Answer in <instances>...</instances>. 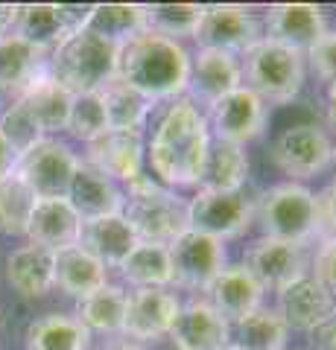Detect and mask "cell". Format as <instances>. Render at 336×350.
Masks as SVG:
<instances>
[{"label":"cell","mask_w":336,"mask_h":350,"mask_svg":"<svg viewBox=\"0 0 336 350\" xmlns=\"http://www.w3.org/2000/svg\"><path fill=\"white\" fill-rule=\"evenodd\" d=\"M211 146L205 114L188 96L172 100L158 117L153 140L146 144V167L158 184L170 190L196 187Z\"/></svg>","instance_id":"obj_1"},{"label":"cell","mask_w":336,"mask_h":350,"mask_svg":"<svg viewBox=\"0 0 336 350\" xmlns=\"http://www.w3.org/2000/svg\"><path fill=\"white\" fill-rule=\"evenodd\" d=\"M117 79L132 85L146 100H179L188 94L190 79V53L184 44L140 32L138 38L120 47Z\"/></svg>","instance_id":"obj_2"},{"label":"cell","mask_w":336,"mask_h":350,"mask_svg":"<svg viewBox=\"0 0 336 350\" xmlns=\"http://www.w3.org/2000/svg\"><path fill=\"white\" fill-rule=\"evenodd\" d=\"M117 62H120V47L82 27L47 56V73L73 96L96 94L117 79Z\"/></svg>","instance_id":"obj_3"},{"label":"cell","mask_w":336,"mask_h":350,"mask_svg":"<svg viewBox=\"0 0 336 350\" xmlns=\"http://www.w3.org/2000/svg\"><path fill=\"white\" fill-rule=\"evenodd\" d=\"M126 204L123 216L132 225L138 243H158L170 245L179 234L188 231V199L176 190L158 184L153 175H144L123 190Z\"/></svg>","instance_id":"obj_4"},{"label":"cell","mask_w":336,"mask_h":350,"mask_svg":"<svg viewBox=\"0 0 336 350\" xmlns=\"http://www.w3.org/2000/svg\"><path fill=\"white\" fill-rule=\"evenodd\" d=\"M243 85L263 100L266 105H284L296 100L307 79V62L301 50L272 38H260L252 50L243 53Z\"/></svg>","instance_id":"obj_5"},{"label":"cell","mask_w":336,"mask_h":350,"mask_svg":"<svg viewBox=\"0 0 336 350\" xmlns=\"http://www.w3.org/2000/svg\"><path fill=\"white\" fill-rule=\"evenodd\" d=\"M255 216L260 228H263V237L284 239V243H296V245H307L319 231L316 193L296 181L269 187L257 199Z\"/></svg>","instance_id":"obj_6"},{"label":"cell","mask_w":336,"mask_h":350,"mask_svg":"<svg viewBox=\"0 0 336 350\" xmlns=\"http://www.w3.org/2000/svg\"><path fill=\"white\" fill-rule=\"evenodd\" d=\"M263 38V21L240 3H211L202 9V21L193 41L208 50L243 56Z\"/></svg>","instance_id":"obj_7"},{"label":"cell","mask_w":336,"mask_h":350,"mask_svg":"<svg viewBox=\"0 0 336 350\" xmlns=\"http://www.w3.org/2000/svg\"><path fill=\"white\" fill-rule=\"evenodd\" d=\"M272 161L281 172L289 175L296 184H301L331 167L333 140L328 131L316 123H298L292 129H284L275 137Z\"/></svg>","instance_id":"obj_8"},{"label":"cell","mask_w":336,"mask_h":350,"mask_svg":"<svg viewBox=\"0 0 336 350\" xmlns=\"http://www.w3.org/2000/svg\"><path fill=\"white\" fill-rule=\"evenodd\" d=\"M255 219V202L243 190L237 193H211L196 190L188 199V225L190 231L208 234L214 239H237Z\"/></svg>","instance_id":"obj_9"},{"label":"cell","mask_w":336,"mask_h":350,"mask_svg":"<svg viewBox=\"0 0 336 350\" xmlns=\"http://www.w3.org/2000/svg\"><path fill=\"white\" fill-rule=\"evenodd\" d=\"M172 283L190 292H208L216 275L225 269V245L199 231H184L167 245Z\"/></svg>","instance_id":"obj_10"},{"label":"cell","mask_w":336,"mask_h":350,"mask_svg":"<svg viewBox=\"0 0 336 350\" xmlns=\"http://www.w3.org/2000/svg\"><path fill=\"white\" fill-rule=\"evenodd\" d=\"M77 155L62 140L44 137L32 146L27 155H21L15 163V172L24 178L27 187L36 193V199H64L77 170Z\"/></svg>","instance_id":"obj_11"},{"label":"cell","mask_w":336,"mask_h":350,"mask_svg":"<svg viewBox=\"0 0 336 350\" xmlns=\"http://www.w3.org/2000/svg\"><path fill=\"white\" fill-rule=\"evenodd\" d=\"M205 123L211 129L214 140H225V144L246 146L255 137L263 135L266 129V103L252 91V88H234L222 100H216L208 108Z\"/></svg>","instance_id":"obj_12"},{"label":"cell","mask_w":336,"mask_h":350,"mask_svg":"<svg viewBox=\"0 0 336 350\" xmlns=\"http://www.w3.org/2000/svg\"><path fill=\"white\" fill-rule=\"evenodd\" d=\"M88 12H91V6H56V3L18 6L12 36H18L21 41L32 44L36 50L50 56L64 38L85 27Z\"/></svg>","instance_id":"obj_13"},{"label":"cell","mask_w":336,"mask_h":350,"mask_svg":"<svg viewBox=\"0 0 336 350\" xmlns=\"http://www.w3.org/2000/svg\"><path fill=\"white\" fill-rule=\"evenodd\" d=\"M243 266L255 275L263 292H275V295L310 275L305 245L284 243V239H272V237H260L248 248Z\"/></svg>","instance_id":"obj_14"},{"label":"cell","mask_w":336,"mask_h":350,"mask_svg":"<svg viewBox=\"0 0 336 350\" xmlns=\"http://www.w3.org/2000/svg\"><path fill=\"white\" fill-rule=\"evenodd\" d=\"M243 85V68L240 56L222 50H208L199 47L196 56H190V79H188V100L193 105H214L222 100L225 94H231L234 88Z\"/></svg>","instance_id":"obj_15"},{"label":"cell","mask_w":336,"mask_h":350,"mask_svg":"<svg viewBox=\"0 0 336 350\" xmlns=\"http://www.w3.org/2000/svg\"><path fill=\"white\" fill-rule=\"evenodd\" d=\"M88 161L103 175L117 181L126 190L129 184L146 175V146L140 135H126V131H105L88 144Z\"/></svg>","instance_id":"obj_16"},{"label":"cell","mask_w":336,"mask_h":350,"mask_svg":"<svg viewBox=\"0 0 336 350\" xmlns=\"http://www.w3.org/2000/svg\"><path fill=\"white\" fill-rule=\"evenodd\" d=\"M64 199H68V204L77 211V216L82 219V225H85V222H94V219L123 213L126 193H123V187L117 181H112L96 167H91L88 161L79 158Z\"/></svg>","instance_id":"obj_17"},{"label":"cell","mask_w":336,"mask_h":350,"mask_svg":"<svg viewBox=\"0 0 336 350\" xmlns=\"http://www.w3.org/2000/svg\"><path fill=\"white\" fill-rule=\"evenodd\" d=\"M287 330L316 333L322 324H328L336 315V295L322 286L316 278H301L284 292H278V310Z\"/></svg>","instance_id":"obj_18"},{"label":"cell","mask_w":336,"mask_h":350,"mask_svg":"<svg viewBox=\"0 0 336 350\" xmlns=\"http://www.w3.org/2000/svg\"><path fill=\"white\" fill-rule=\"evenodd\" d=\"M181 301L170 289H135L129 292L123 333L135 342H158L170 336Z\"/></svg>","instance_id":"obj_19"},{"label":"cell","mask_w":336,"mask_h":350,"mask_svg":"<svg viewBox=\"0 0 336 350\" xmlns=\"http://www.w3.org/2000/svg\"><path fill=\"white\" fill-rule=\"evenodd\" d=\"M167 338L179 350H222L231 345V324L214 310L211 301L193 298L181 304Z\"/></svg>","instance_id":"obj_20"},{"label":"cell","mask_w":336,"mask_h":350,"mask_svg":"<svg viewBox=\"0 0 336 350\" xmlns=\"http://www.w3.org/2000/svg\"><path fill=\"white\" fill-rule=\"evenodd\" d=\"M263 27L266 38L307 53L328 32V18H324L322 6L313 3H278L266 9Z\"/></svg>","instance_id":"obj_21"},{"label":"cell","mask_w":336,"mask_h":350,"mask_svg":"<svg viewBox=\"0 0 336 350\" xmlns=\"http://www.w3.org/2000/svg\"><path fill=\"white\" fill-rule=\"evenodd\" d=\"M24 237L29 239V245L47 248L56 254L62 248L79 245L82 219L68 204V199H36Z\"/></svg>","instance_id":"obj_22"},{"label":"cell","mask_w":336,"mask_h":350,"mask_svg":"<svg viewBox=\"0 0 336 350\" xmlns=\"http://www.w3.org/2000/svg\"><path fill=\"white\" fill-rule=\"evenodd\" d=\"M208 295H211L208 301L214 310L229 324H234V321L246 319V315H252L255 310H260L266 292L255 280L252 271L240 262V266H225L220 275H216V280L211 283Z\"/></svg>","instance_id":"obj_23"},{"label":"cell","mask_w":336,"mask_h":350,"mask_svg":"<svg viewBox=\"0 0 336 350\" xmlns=\"http://www.w3.org/2000/svg\"><path fill=\"white\" fill-rule=\"evenodd\" d=\"M79 245L85 251H91L105 269H120L123 260L132 254V248L138 245V237L132 231V225L126 222V216L117 213V216L85 222Z\"/></svg>","instance_id":"obj_24"},{"label":"cell","mask_w":336,"mask_h":350,"mask_svg":"<svg viewBox=\"0 0 336 350\" xmlns=\"http://www.w3.org/2000/svg\"><path fill=\"white\" fill-rule=\"evenodd\" d=\"M41 73H47V53L36 50L18 36L0 38V96L9 94L18 100Z\"/></svg>","instance_id":"obj_25"},{"label":"cell","mask_w":336,"mask_h":350,"mask_svg":"<svg viewBox=\"0 0 336 350\" xmlns=\"http://www.w3.org/2000/svg\"><path fill=\"white\" fill-rule=\"evenodd\" d=\"M56 254L38 245H21L6 260V280L21 298H44L53 289Z\"/></svg>","instance_id":"obj_26"},{"label":"cell","mask_w":336,"mask_h":350,"mask_svg":"<svg viewBox=\"0 0 336 350\" xmlns=\"http://www.w3.org/2000/svg\"><path fill=\"white\" fill-rule=\"evenodd\" d=\"M108 283V269L82 245H70L56 251V269H53V286H59L70 298H85Z\"/></svg>","instance_id":"obj_27"},{"label":"cell","mask_w":336,"mask_h":350,"mask_svg":"<svg viewBox=\"0 0 336 350\" xmlns=\"http://www.w3.org/2000/svg\"><path fill=\"white\" fill-rule=\"evenodd\" d=\"M248 181V155L246 146L225 144V140H214L205 155V167L199 175L196 190H211V193H237L243 190Z\"/></svg>","instance_id":"obj_28"},{"label":"cell","mask_w":336,"mask_h":350,"mask_svg":"<svg viewBox=\"0 0 336 350\" xmlns=\"http://www.w3.org/2000/svg\"><path fill=\"white\" fill-rule=\"evenodd\" d=\"M18 103L32 114V120H36L38 129L44 131V135H53V131H64V129H68L73 94L64 91L56 79H50V73H41L38 79L18 96Z\"/></svg>","instance_id":"obj_29"},{"label":"cell","mask_w":336,"mask_h":350,"mask_svg":"<svg viewBox=\"0 0 336 350\" xmlns=\"http://www.w3.org/2000/svg\"><path fill=\"white\" fill-rule=\"evenodd\" d=\"M100 96L108 120V131H126V135H140V129L146 126L155 105L123 79H112L100 91Z\"/></svg>","instance_id":"obj_30"},{"label":"cell","mask_w":336,"mask_h":350,"mask_svg":"<svg viewBox=\"0 0 336 350\" xmlns=\"http://www.w3.org/2000/svg\"><path fill=\"white\" fill-rule=\"evenodd\" d=\"M129 292L114 283H105L96 292L85 295L77 304V321L88 333H123Z\"/></svg>","instance_id":"obj_31"},{"label":"cell","mask_w":336,"mask_h":350,"mask_svg":"<svg viewBox=\"0 0 336 350\" xmlns=\"http://www.w3.org/2000/svg\"><path fill=\"white\" fill-rule=\"evenodd\" d=\"M85 29L103 36L105 41L123 47L140 32H146V6L140 3H100L91 6L88 18H85Z\"/></svg>","instance_id":"obj_32"},{"label":"cell","mask_w":336,"mask_h":350,"mask_svg":"<svg viewBox=\"0 0 336 350\" xmlns=\"http://www.w3.org/2000/svg\"><path fill=\"white\" fill-rule=\"evenodd\" d=\"M123 278L135 289H167L172 286V266L167 245L158 243H138L132 254L123 260Z\"/></svg>","instance_id":"obj_33"},{"label":"cell","mask_w":336,"mask_h":350,"mask_svg":"<svg viewBox=\"0 0 336 350\" xmlns=\"http://www.w3.org/2000/svg\"><path fill=\"white\" fill-rule=\"evenodd\" d=\"M287 324L275 310L260 306L252 315L231 324V345L237 350H284Z\"/></svg>","instance_id":"obj_34"},{"label":"cell","mask_w":336,"mask_h":350,"mask_svg":"<svg viewBox=\"0 0 336 350\" xmlns=\"http://www.w3.org/2000/svg\"><path fill=\"white\" fill-rule=\"evenodd\" d=\"M91 333L70 315H44L27 330V350H88Z\"/></svg>","instance_id":"obj_35"},{"label":"cell","mask_w":336,"mask_h":350,"mask_svg":"<svg viewBox=\"0 0 336 350\" xmlns=\"http://www.w3.org/2000/svg\"><path fill=\"white\" fill-rule=\"evenodd\" d=\"M202 9L199 3H153L146 6V32L181 44L196 36Z\"/></svg>","instance_id":"obj_36"},{"label":"cell","mask_w":336,"mask_h":350,"mask_svg":"<svg viewBox=\"0 0 336 350\" xmlns=\"http://www.w3.org/2000/svg\"><path fill=\"white\" fill-rule=\"evenodd\" d=\"M32 207H36V193H32L18 172L0 178V231L9 237H24Z\"/></svg>","instance_id":"obj_37"},{"label":"cell","mask_w":336,"mask_h":350,"mask_svg":"<svg viewBox=\"0 0 336 350\" xmlns=\"http://www.w3.org/2000/svg\"><path fill=\"white\" fill-rule=\"evenodd\" d=\"M0 137L6 140V146L15 152V158L27 155V152L44 140V131L38 129V123L32 120V114L27 111L18 100L12 105H6L0 111Z\"/></svg>","instance_id":"obj_38"},{"label":"cell","mask_w":336,"mask_h":350,"mask_svg":"<svg viewBox=\"0 0 336 350\" xmlns=\"http://www.w3.org/2000/svg\"><path fill=\"white\" fill-rule=\"evenodd\" d=\"M77 140L91 144L100 135L108 131V120H105V108H103V96L96 94H77L70 105V117H68V129Z\"/></svg>","instance_id":"obj_39"},{"label":"cell","mask_w":336,"mask_h":350,"mask_svg":"<svg viewBox=\"0 0 336 350\" xmlns=\"http://www.w3.org/2000/svg\"><path fill=\"white\" fill-rule=\"evenodd\" d=\"M307 68L316 73V79L324 85L336 82V32H324V36L305 53Z\"/></svg>","instance_id":"obj_40"},{"label":"cell","mask_w":336,"mask_h":350,"mask_svg":"<svg viewBox=\"0 0 336 350\" xmlns=\"http://www.w3.org/2000/svg\"><path fill=\"white\" fill-rule=\"evenodd\" d=\"M307 269L310 278H316L322 286H328L336 295V239H322Z\"/></svg>","instance_id":"obj_41"},{"label":"cell","mask_w":336,"mask_h":350,"mask_svg":"<svg viewBox=\"0 0 336 350\" xmlns=\"http://www.w3.org/2000/svg\"><path fill=\"white\" fill-rule=\"evenodd\" d=\"M316 222L319 239H336V181H331L322 193H316Z\"/></svg>","instance_id":"obj_42"},{"label":"cell","mask_w":336,"mask_h":350,"mask_svg":"<svg viewBox=\"0 0 336 350\" xmlns=\"http://www.w3.org/2000/svg\"><path fill=\"white\" fill-rule=\"evenodd\" d=\"M316 336H319V347L316 350H336V315L328 324L319 327Z\"/></svg>","instance_id":"obj_43"},{"label":"cell","mask_w":336,"mask_h":350,"mask_svg":"<svg viewBox=\"0 0 336 350\" xmlns=\"http://www.w3.org/2000/svg\"><path fill=\"white\" fill-rule=\"evenodd\" d=\"M15 163H18L15 152L6 146V140H3V137H0V178H6V175H12V172H15Z\"/></svg>","instance_id":"obj_44"},{"label":"cell","mask_w":336,"mask_h":350,"mask_svg":"<svg viewBox=\"0 0 336 350\" xmlns=\"http://www.w3.org/2000/svg\"><path fill=\"white\" fill-rule=\"evenodd\" d=\"M15 18H18V6H0V38L12 36Z\"/></svg>","instance_id":"obj_45"},{"label":"cell","mask_w":336,"mask_h":350,"mask_svg":"<svg viewBox=\"0 0 336 350\" xmlns=\"http://www.w3.org/2000/svg\"><path fill=\"white\" fill-rule=\"evenodd\" d=\"M328 120H331V126L336 129V82L328 85Z\"/></svg>","instance_id":"obj_46"},{"label":"cell","mask_w":336,"mask_h":350,"mask_svg":"<svg viewBox=\"0 0 336 350\" xmlns=\"http://www.w3.org/2000/svg\"><path fill=\"white\" fill-rule=\"evenodd\" d=\"M108 350H144L140 345H114V347H108Z\"/></svg>","instance_id":"obj_47"},{"label":"cell","mask_w":336,"mask_h":350,"mask_svg":"<svg viewBox=\"0 0 336 350\" xmlns=\"http://www.w3.org/2000/svg\"><path fill=\"white\" fill-rule=\"evenodd\" d=\"M222 350H237V347H234V345H225V347H222Z\"/></svg>","instance_id":"obj_48"},{"label":"cell","mask_w":336,"mask_h":350,"mask_svg":"<svg viewBox=\"0 0 336 350\" xmlns=\"http://www.w3.org/2000/svg\"><path fill=\"white\" fill-rule=\"evenodd\" d=\"M331 163H333V167H336V146H333V161H331Z\"/></svg>","instance_id":"obj_49"}]
</instances>
